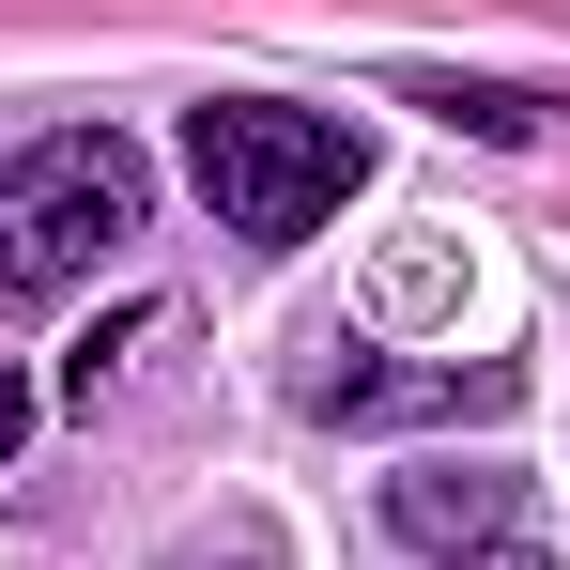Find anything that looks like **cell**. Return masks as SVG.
<instances>
[{
  "instance_id": "1",
  "label": "cell",
  "mask_w": 570,
  "mask_h": 570,
  "mask_svg": "<svg viewBox=\"0 0 570 570\" xmlns=\"http://www.w3.org/2000/svg\"><path fill=\"white\" fill-rule=\"evenodd\" d=\"M186 186L216 200V232H247V247H308L340 200L371 186V139L324 124V108H278V94H200V108H186Z\"/></svg>"
},
{
  "instance_id": "2",
  "label": "cell",
  "mask_w": 570,
  "mask_h": 570,
  "mask_svg": "<svg viewBox=\"0 0 570 570\" xmlns=\"http://www.w3.org/2000/svg\"><path fill=\"white\" fill-rule=\"evenodd\" d=\"M139 216H155L139 139H108V124L31 139V155L0 170V293H62V278H94V263L139 232Z\"/></svg>"
},
{
  "instance_id": "3",
  "label": "cell",
  "mask_w": 570,
  "mask_h": 570,
  "mask_svg": "<svg viewBox=\"0 0 570 570\" xmlns=\"http://www.w3.org/2000/svg\"><path fill=\"white\" fill-rule=\"evenodd\" d=\"M385 524L432 540V556H493L524 524V478L509 463H416V478H385Z\"/></svg>"
},
{
  "instance_id": "4",
  "label": "cell",
  "mask_w": 570,
  "mask_h": 570,
  "mask_svg": "<svg viewBox=\"0 0 570 570\" xmlns=\"http://www.w3.org/2000/svg\"><path fill=\"white\" fill-rule=\"evenodd\" d=\"M401 94L463 139H540V108H570V94H509V78H401Z\"/></svg>"
},
{
  "instance_id": "5",
  "label": "cell",
  "mask_w": 570,
  "mask_h": 570,
  "mask_svg": "<svg viewBox=\"0 0 570 570\" xmlns=\"http://www.w3.org/2000/svg\"><path fill=\"white\" fill-rule=\"evenodd\" d=\"M139 324H155V308H124V324H94V340H78V355H62V401H78V416H94V385L124 371V340H139Z\"/></svg>"
},
{
  "instance_id": "6",
  "label": "cell",
  "mask_w": 570,
  "mask_h": 570,
  "mask_svg": "<svg viewBox=\"0 0 570 570\" xmlns=\"http://www.w3.org/2000/svg\"><path fill=\"white\" fill-rule=\"evenodd\" d=\"M16 448H31V371L0 355V478H16Z\"/></svg>"
},
{
  "instance_id": "7",
  "label": "cell",
  "mask_w": 570,
  "mask_h": 570,
  "mask_svg": "<svg viewBox=\"0 0 570 570\" xmlns=\"http://www.w3.org/2000/svg\"><path fill=\"white\" fill-rule=\"evenodd\" d=\"M170 570H278V540H232V556H170Z\"/></svg>"
},
{
  "instance_id": "8",
  "label": "cell",
  "mask_w": 570,
  "mask_h": 570,
  "mask_svg": "<svg viewBox=\"0 0 570 570\" xmlns=\"http://www.w3.org/2000/svg\"><path fill=\"white\" fill-rule=\"evenodd\" d=\"M463 570H556V556H524V540H493V556H463Z\"/></svg>"
}]
</instances>
